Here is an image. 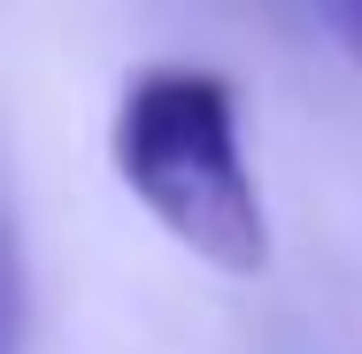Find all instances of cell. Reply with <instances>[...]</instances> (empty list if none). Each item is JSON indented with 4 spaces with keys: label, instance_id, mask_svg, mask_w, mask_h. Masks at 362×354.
Wrapping results in <instances>:
<instances>
[{
    "label": "cell",
    "instance_id": "cell-1",
    "mask_svg": "<svg viewBox=\"0 0 362 354\" xmlns=\"http://www.w3.org/2000/svg\"><path fill=\"white\" fill-rule=\"evenodd\" d=\"M116 177L185 254H201L223 278L270 270V216L255 193L247 146H239V93L201 62L139 70L116 100Z\"/></svg>",
    "mask_w": 362,
    "mask_h": 354
},
{
    "label": "cell",
    "instance_id": "cell-2",
    "mask_svg": "<svg viewBox=\"0 0 362 354\" xmlns=\"http://www.w3.org/2000/svg\"><path fill=\"white\" fill-rule=\"evenodd\" d=\"M324 8V23H332V39H339V54L362 70V0H316Z\"/></svg>",
    "mask_w": 362,
    "mask_h": 354
}]
</instances>
